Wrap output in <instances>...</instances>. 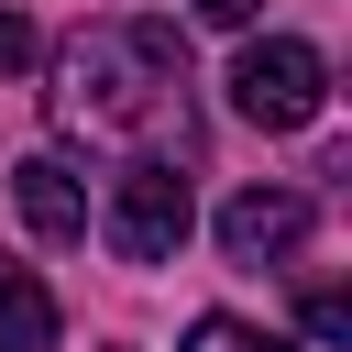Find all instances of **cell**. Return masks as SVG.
Returning <instances> with one entry per match:
<instances>
[{
  "label": "cell",
  "mask_w": 352,
  "mask_h": 352,
  "mask_svg": "<svg viewBox=\"0 0 352 352\" xmlns=\"http://www.w3.org/2000/svg\"><path fill=\"white\" fill-rule=\"evenodd\" d=\"M187 99V44L165 22H88L66 55H55V121L88 132V143H132V132H165Z\"/></svg>",
  "instance_id": "obj_1"
},
{
  "label": "cell",
  "mask_w": 352,
  "mask_h": 352,
  "mask_svg": "<svg viewBox=\"0 0 352 352\" xmlns=\"http://www.w3.org/2000/svg\"><path fill=\"white\" fill-rule=\"evenodd\" d=\"M319 99H330L319 44H297V33L242 44V66H231V110H242L253 132H308V121H319Z\"/></svg>",
  "instance_id": "obj_2"
},
{
  "label": "cell",
  "mask_w": 352,
  "mask_h": 352,
  "mask_svg": "<svg viewBox=\"0 0 352 352\" xmlns=\"http://www.w3.org/2000/svg\"><path fill=\"white\" fill-rule=\"evenodd\" d=\"M187 176L165 165V154H143V165H121L110 176V209H99V231H110V253L121 264H165L176 242H187Z\"/></svg>",
  "instance_id": "obj_3"
},
{
  "label": "cell",
  "mask_w": 352,
  "mask_h": 352,
  "mask_svg": "<svg viewBox=\"0 0 352 352\" xmlns=\"http://www.w3.org/2000/svg\"><path fill=\"white\" fill-rule=\"evenodd\" d=\"M308 242V198L297 187H242L231 209H220V253L231 264H275V253H297Z\"/></svg>",
  "instance_id": "obj_4"
},
{
  "label": "cell",
  "mask_w": 352,
  "mask_h": 352,
  "mask_svg": "<svg viewBox=\"0 0 352 352\" xmlns=\"http://www.w3.org/2000/svg\"><path fill=\"white\" fill-rule=\"evenodd\" d=\"M11 187H22V220L44 231V242H77L88 231V187L55 165V154H33V165H11Z\"/></svg>",
  "instance_id": "obj_5"
},
{
  "label": "cell",
  "mask_w": 352,
  "mask_h": 352,
  "mask_svg": "<svg viewBox=\"0 0 352 352\" xmlns=\"http://www.w3.org/2000/svg\"><path fill=\"white\" fill-rule=\"evenodd\" d=\"M44 341H55V297L22 264H0V352H44Z\"/></svg>",
  "instance_id": "obj_6"
},
{
  "label": "cell",
  "mask_w": 352,
  "mask_h": 352,
  "mask_svg": "<svg viewBox=\"0 0 352 352\" xmlns=\"http://www.w3.org/2000/svg\"><path fill=\"white\" fill-rule=\"evenodd\" d=\"M187 352H286V341L253 330V319H220V308H209V319H187Z\"/></svg>",
  "instance_id": "obj_7"
},
{
  "label": "cell",
  "mask_w": 352,
  "mask_h": 352,
  "mask_svg": "<svg viewBox=\"0 0 352 352\" xmlns=\"http://www.w3.org/2000/svg\"><path fill=\"white\" fill-rule=\"evenodd\" d=\"M297 319H308V341H352V297H341V286H308Z\"/></svg>",
  "instance_id": "obj_8"
},
{
  "label": "cell",
  "mask_w": 352,
  "mask_h": 352,
  "mask_svg": "<svg viewBox=\"0 0 352 352\" xmlns=\"http://www.w3.org/2000/svg\"><path fill=\"white\" fill-rule=\"evenodd\" d=\"M22 66H33V22H22V11H0V77H22Z\"/></svg>",
  "instance_id": "obj_9"
},
{
  "label": "cell",
  "mask_w": 352,
  "mask_h": 352,
  "mask_svg": "<svg viewBox=\"0 0 352 352\" xmlns=\"http://www.w3.org/2000/svg\"><path fill=\"white\" fill-rule=\"evenodd\" d=\"M198 22H220V33H231V22H253V0H198Z\"/></svg>",
  "instance_id": "obj_10"
}]
</instances>
